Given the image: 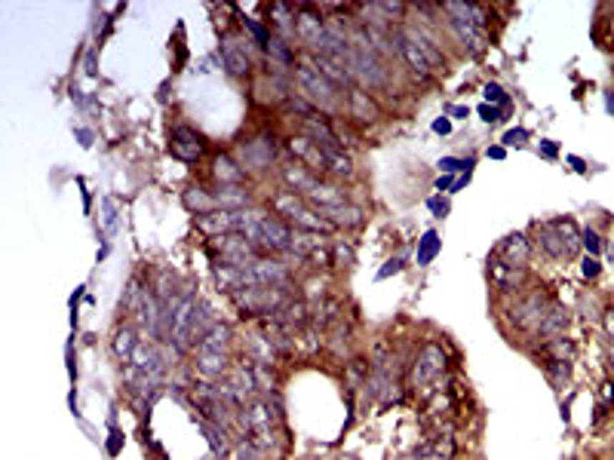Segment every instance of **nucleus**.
I'll return each instance as SVG.
<instances>
[{
    "instance_id": "a211bd4d",
    "label": "nucleus",
    "mask_w": 614,
    "mask_h": 460,
    "mask_svg": "<svg viewBox=\"0 0 614 460\" xmlns=\"http://www.w3.org/2000/svg\"><path fill=\"white\" fill-rule=\"evenodd\" d=\"M231 325H224V322H215L212 329L206 332L197 341V350H212V353H228V347H231Z\"/></svg>"
},
{
    "instance_id": "a18cd8bd",
    "label": "nucleus",
    "mask_w": 614,
    "mask_h": 460,
    "mask_svg": "<svg viewBox=\"0 0 614 460\" xmlns=\"http://www.w3.org/2000/svg\"><path fill=\"white\" fill-rule=\"evenodd\" d=\"M544 157H556V145L553 141H544Z\"/></svg>"
},
{
    "instance_id": "a878e982",
    "label": "nucleus",
    "mask_w": 614,
    "mask_h": 460,
    "mask_svg": "<svg viewBox=\"0 0 614 460\" xmlns=\"http://www.w3.org/2000/svg\"><path fill=\"white\" fill-rule=\"evenodd\" d=\"M565 322H568L565 310H559V307H553V310L544 316V322L538 325V332H540V337H547V341H553V334H559L562 329H565Z\"/></svg>"
},
{
    "instance_id": "aec40b11",
    "label": "nucleus",
    "mask_w": 614,
    "mask_h": 460,
    "mask_svg": "<svg viewBox=\"0 0 614 460\" xmlns=\"http://www.w3.org/2000/svg\"><path fill=\"white\" fill-rule=\"evenodd\" d=\"M184 206H188L193 215H209V212H215L218 206H215V197H212V190H203V188H188L184 190Z\"/></svg>"
},
{
    "instance_id": "72a5a7b5",
    "label": "nucleus",
    "mask_w": 614,
    "mask_h": 460,
    "mask_svg": "<svg viewBox=\"0 0 614 460\" xmlns=\"http://www.w3.org/2000/svg\"><path fill=\"white\" fill-rule=\"evenodd\" d=\"M403 267H406L403 258H391L381 270H378V280H387V276H393V273H403Z\"/></svg>"
},
{
    "instance_id": "f704fd0d",
    "label": "nucleus",
    "mask_w": 614,
    "mask_h": 460,
    "mask_svg": "<svg viewBox=\"0 0 614 460\" xmlns=\"http://www.w3.org/2000/svg\"><path fill=\"white\" fill-rule=\"evenodd\" d=\"M479 114H483V120H485V123H500V120H504V108L483 105V108H479Z\"/></svg>"
},
{
    "instance_id": "e433bc0d",
    "label": "nucleus",
    "mask_w": 614,
    "mask_h": 460,
    "mask_svg": "<svg viewBox=\"0 0 614 460\" xmlns=\"http://www.w3.org/2000/svg\"><path fill=\"white\" fill-rule=\"evenodd\" d=\"M120 448H123V433H120V429H111V436H108V454H120Z\"/></svg>"
},
{
    "instance_id": "1a4fd4ad",
    "label": "nucleus",
    "mask_w": 614,
    "mask_h": 460,
    "mask_svg": "<svg viewBox=\"0 0 614 460\" xmlns=\"http://www.w3.org/2000/svg\"><path fill=\"white\" fill-rule=\"evenodd\" d=\"M488 276H491V282H495L500 292H516L522 285V280H525V267H513V264L500 261L495 255V258L488 261Z\"/></svg>"
},
{
    "instance_id": "39448f33",
    "label": "nucleus",
    "mask_w": 614,
    "mask_h": 460,
    "mask_svg": "<svg viewBox=\"0 0 614 460\" xmlns=\"http://www.w3.org/2000/svg\"><path fill=\"white\" fill-rule=\"evenodd\" d=\"M351 74L363 77L368 86L384 83V68L378 65V58H375V53H372V46L368 44H360V46L351 49Z\"/></svg>"
},
{
    "instance_id": "423d86ee",
    "label": "nucleus",
    "mask_w": 614,
    "mask_h": 460,
    "mask_svg": "<svg viewBox=\"0 0 614 460\" xmlns=\"http://www.w3.org/2000/svg\"><path fill=\"white\" fill-rule=\"evenodd\" d=\"M446 13L452 16V25L458 28V34H460V40L473 49V53H479V49L485 46V31L483 28H476L473 22H470V16H467V4H446Z\"/></svg>"
},
{
    "instance_id": "58836bf2",
    "label": "nucleus",
    "mask_w": 614,
    "mask_h": 460,
    "mask_svg": "<svg viewBox=\"0 0 614 460\" xmlns=\"http://www.w3.org/2000/svg\"><path fill=\"white\" fill-rule=\"evenodd\" d=\"M583 245H587V249H590V255H599V249H602V242H599V237H596V233H593V230H587V233H583Z\"/></svg>"
},
{
    "instance_id": "b1692460",
    "label": "nucleus",
    "mask_w": 614,
    "mask_h": 460,
    "mask_svg": "<svg viewBox=\"0 0 614 460\" xmlns=\"http://www.w3.org/2000/svg\"><path fill=\"white\" fill-rule=\"evenodd\" d=\"M323 215L335 224V228H356V224L363 221V212L356 209V206H351V203H344V206H335V209H326Z\"/></svg>"
},
{
    "instance_id": "79ce46f5",
    "label": "nucleus",
    "mask_w": 614,
    "mask_h": 460,
    "mask_svg": "<svg viewBox=\"0 0 614 460\" xmlns=\"http://www.w3.org/2000/svg\"><path fill=\"white\" fill-rule=\"evenodd\" d=\"M448 188H455V178H448V175H443L436 181V190H448Z\"/></svg>"
},
{
    "instance_id": "c756f323",
    "label": "nucleus",
    "mask_w": 614,
    "mask_h": 460,
    "mask_svg": "<svg viewBox=\"0 0 614 460\" xmlns=\"http://www.w3.org/2000/svg\"><path fill=\"white\" fill-rule=\"evenodd\" d=\"M476 163L473 160H458V157H443L439 160V169L443 172H467L470 175V169H473Z\"/></svg>"
},
{
    "instance_id": "0eeeda50",
    "label": "nucleus",
    "mask_w": 614,
    "mask_h": 460,
    "mask_svg": "<svg viewBox=\"0 0 614 460\" xmlns=\"http://www.w3.org/2000/svg\"><path fill=\"white\" fill-rule=\"evenodd\" d=\"M203 138L193 132L191 126H178V129H172V138H169V150L176 153L178 160H184V163H193V160H200V153H203Z\"/></svg>"
},
{
    "instance_id": "412c9836",
    "label": "nucleus",
    "mask_w": 614,
    "mask_h": 460,
    "mask_svg": "<svg viewBox=\"0 0 614 460\" xmlns=\"http://www.w3.org/2000/svg\"><path fill=\"white\" fill-rule=\"evenodd\" d=\"M323 153H326V172H332V175H351L353 166H351V157L341 150V145H320Z\"/></svg>"
},
{
    "instance_id": "ddd939ff",
    "label": "nucleus",
    "mask_w": 614,
    "mask_h": 460,
    "mask_svg": "<svg viewBox=\"0 0 614 460\" xmlns=\"http://www.w3.org/2000/svg\"><path fill=\"white\" fill-rule=\"evenodd\" d=\"M212 197H215V206L224 212H243L246 203H249V190L243 184H218L212 190Z\"/></svg>"
},
{
    "instance_id": "ea45409f",
    "label": "nucleus",
    "mask_w": 614,
    "mask_h": 460,
    "mask_svg": "<svg viewBox=\"0 0 614 460\" xmlns=\"http://www.w3.org/2000/svg\"><path fill=\"white\" fill-rule=\"evenodd\" d=\"M580 270H583V276H587V280H593V276H599V261H596V258H587Z\"/></svg>"
},
{
    "instance_id": "cd10ccee",
    "label": "nucleus",
    "mask_w": 614,
    "mask_h": 460,
    "mask_svg": "<svg viewBox=\"0 0 614 460\" xmlns=\"http://www.w3.org/2000/svg\"><path fill=\"white\" fill-rule=\"evenodd\" d=\"M200 426H203V433H206V439H209V445H212V451L215 454H228V436H224V426H218V424H209V421H200Z\"/></svg>"
},
{
    "instance_id": "4be33fe9",
    "label": "nucleus",
    "mask_w": 614,
    "mask_h": 460,
    "mask_svg": "<svg viewBox=\"0 0 614 460\" xmlns=\"http://www.w3.org/2000/svg\"><path fill=\"white\" fill-rule=\"evenodd\" d=\"M212 175L218 178L221 184H240L243 175H246V169L237 166L228 153H221V157H215V163H212Z\"/></svg>"
},
{
    "instance_id": "5701e85b",
    "label": "nucleus",
    "mask_w": 614,
    "mask_h": 460,
    "mask_svg": "<svg viewBox=\"0 0 614 460\" xmlns=\"http://www.w3.org/2000/svg\"><path fill=\"white\" fill-rule=\"evenodd\" d=\"M311 200L320 206V212H326V209H335V206H344V190H338L335 184H316L313 188V193H311Z\"/></svg>"
},
{
    "instance_id": "f8f14e48",
    "label": "nucleus",
    "mask_w": 614,
    "mask_h": 460,
    "mask_svg": "<svg viewBox=\"0 0 614 460\" xmlns=\"http://www.w3.org/2000/svg\"><path fill=\"white\" fill-rule=\"evenodd\" d=\"M295 34H298L304 44H311L313 49L320 46V40L326 37V25H323V16H316L313 9H301L298 16H295Z\"/></svg>"
},
{
    "instance_id": "7ed1b4c3",
    "label": "nucleus",
    "mask_w": 614,
    "mask_h": 460,
    "mask_svg": "<svg viewBox=\"0 0 614 460\" xmlns=\"http://www.w3.org/2000/svg\"><path fill=\"white\" fill-rule=\"evenodd\" d=\"M295 80H298V86L307 98L313 101V105L320 108H332L338 92H335V83L329 77H323L320 71H316V65H298L295 68Z\"/></svg>"
},
{
    "instance_id": "9b49d317",
    "label": "nucleus",
    "mask_w": 614,
    "mask_h": 460,
    "mask_svg": "<svg viewBox=\"0 0 614 460\" xmlns=\"http://www.w3.org/2000/svg\"><path fill=\"white\" fill-rule=\"evenodd\" d=\"M289 150L295 153V157L301 160V166H307V169H326V153H323V148L316 145L313 138H307V136H295L292 141H289Z\"/></svg>"
},
{
    "instance_id": "bb28decb",
    "label": "nucleus",
    "mask_w": 614,
    "mask_h": 460,
    "mask_svg": "<svg viewBox=\"0 0 614 460\" xmlns=\"http://www.w3.org/2000/svg\"><path fill=\"white\" fill-rule=\"evenodd\" d=\"M439 255V233L436 230H427L421 240H418V264L421 267H427L430 261H433Z\"/></svg>"
},
{
    "instance_id": "a19ab883",
    "label": "nucleus",
    "mask_w": 614,
    "mask_h": 460,
    "mask_svg": "<svg viewBox=\"0 0 614 460\" xmlns=\"http://www.w3.org/2000/svg\"><path fill=\"white\" fill-rule=\"evenodd\" d=\"M433 132H439V136H448V132H452V123H448L446 117L436 120V123H433Z\"/></svg>"
},
{
    "instance_id": "2eb2a0df",
    "label": "nucleus",
    "mask_w": 614,
    "mask_h": 460,
    "mask_svg": "<svg viewBox=\"0 0 614 460\" xmlns=\"http://www.w3.org/2000/svg\"><path fill=\"white\" fill-rule=\"evenodd\" d=\"M273 160V141L255 138L243 145V169H268Z\"/></svg>"
},
{
    "instance_id": "dca6fc26",
    "label": "nucleus",
    "mask_w": 614,
    "mask_h": 460,
    "mask_svg": "<svg viewBox=\"0 0 614 460\" xmlns=\"http://www.w3.org/2000/svg\"><path fill=\"white\" fill-rule=\"evenodd\" d=\"M498 258L513 264V267H525V261L531 258V245H528V240L522 237V233H513V237H507L504 242L498 245Z\"/></svg>"
},
{
    "instance_id": "c9c22d12",
    "label": "nucleus",
    "mask_w": 614,
    "mask_h": 460,
    "mask_svg": "<svg viewBox=\"0 0 614 460\" xmlns=\"http://www.w3.org/2000/svg\"><path fill=\"white\" fill-rule=\"evenodd\" d=\"M427 206H430V212H433L436 218H446V215H448V203H446V200H439V197H430V200H427Z\"/></svg>"
},
{
    "instance_id": "9d476101",
    "label": "nucleus",
    "mask_w": 614,
    "mask_h": 460,
    "mask_svg": "<svg viewBox=\"0 0 614 460\" xmlns=\"http://www.w3.org/2000/svg\"><path fill=\"white\" fill-rule=\"evenodd\" d=\"M280 175H283L286 184H289V190L298 193V197H301V193H304V197H311L313 188L320 184L313 172L307 169V166H301V163H286V166L280 169Z\"/></svg>"
},
{
    "instance_id": "f03ea898",
    "label": "nucleus",
    "mask_w": 614,
    "mask_h": 460,
    "mask_svg": "<svg viewBox=\"0 0 614 460\" xmlns=\"http://www.w3.org/2000/svg\"><path fill=\"white\" fill-rule=\"evenodd\" d=\"M286 282L283 285H255V289H243L233 295V301L243 310V316H264V313H276L280 307L289 301L286 298Z\"/></svg>"
},
{
    "instance_id": "c03bdc74",
    "label": "nucleus",
    "mask_w": 614,
    "mask_h": 460,
    "mask_svg": "<svg viewBox=\"0 0 614 460\" xmlns=\"http://www.w3.org/2000/svg\"><path fill=\"white\" fill-rule=\"evenodd\" d=\"M504 153H507L504 148H488V157L491 160H504Z\"/></svg>"
},
{
    "instance_id": "37998d69",
    "label": "nucleus",
    "mask_w": 614,
    "mask_h": 460,
    "mask_svg": "<svg viewBox=\"0 0 614 460\" xmlns=\"http://www.w3.org/2000/svg\"><path fill=\"white\" fill-rule=\"evenodd\" d=\"M467 114H470V111H467L464 105H455V108H452V117H458V120H464Z\"/></svg>"
},
{
    "instance_id": "2f4dec72",
    "label": "nucleus",
    "mask_w": 614,
    "mask_h": 460,
    "mask_svg": "<svg viewBox=\"0 0 614 460\" xmlns=\"http://www.w3.org/2000/svg\"><path fill=\"white\" fill-rule=\"evenodd\" d=\"M483 92H485V98H488V101H495V108H504V111L510 108V98L504 96V89H500L498 83H485V89H483Z\"/></svg>"
},
{
    "instance_id": "4468645a",
    "label": "nucleus",
    "mask_w": 614,
    "mask_h": 460,
    "mask_svg": "<svg viewBox=\"0 0 614 460\" xmlns=\"http://www.w3.org/2000/svg\"><path fill=\"white\" fill-rule=\"evenodd\" d=\"M221 61H224V68H228L231 74H237V77H246L252 71V61H249V56H246V46H240V40H233V37H228L221 44Z\"/></svg>"
},
{
    "instance_id": "20e7f679",
    "label": "nucleus",
    "mask_w": 614,
    "mask_h": 460,
    "mask_svg": "<svg viewBox=\"0 0 614 460\" xmlns=\"http://www.w3.org/2000/svg\"><path fill=\"white\" fill-rule=\"evenodd\" d=\"M443 372H446L443 347L439 344H424L421 353H418V359H415V368H412V381L415 384H430V381H436Z\"/></svg>"
},
{
    "instance_id": "7c9ffc66",
    "label": "nucleus",
    "mask_w": 614,
    "mask_h": 460,
    "mask_svg": "<svg viewBox=\"0 0 614 460\" xmlns=\"http://www.w3.org/2000/svg\"><path fill=\"white\" fill-rule=\"evenodd\" d=\"M332 264H338V267H347V264H353V249L351 245H344V242H335L332 245Z\"/></svg>"
},
{
    "instance_id": "de8ad7c7",
    "label": "nucleus",
    "mask_w": 614,
    "mask_h": 460,
    "mask_svg": "<svg viewBox=\"0 0 614 460\" xmlns=\"http://www.w3.org/2000/svg\"><path fill=\"white\" fill-rule=\"evenodd\" d=\"M608 108H611V111H614V96H611V98H608Z\"/></svg>"
},
{
    "instance_id": "f257e3e1",
    "label": "nucleus",
    "mask_w": 614,
    "mask_h": 460,
    "mask_svg": "<svg viewBox=\"0 0 614 460\" xmlns=\"http://www.w3.org/2000/svg\"><path fill=\"white\" fill-rule=\"evenodd\" d=\"M246 237L258 245V252H289L295 230H292L289 221L276 218V215H264V218L255 224Z\"/></svg>"
},
{
    "instance_id": "473e14b6",
    "label": "nucleus",
    "mask_w": 614,
    "mask_h": 460,
    "mask_svg": "<svg viewBox=\"0 0 614 460\" xmlns=\"http://www.w3.org/2000/svg\"><path fill=\"white\" fill-rule=\"evenodd\" d=\"M243 22H246V28L252 31V37L258 40V44H261L264 49H268V44H271V34H268V28H264L261 22H255V19H243Z\"/></svg>"
},
{
    "instance_id": "4c0bfd02",
    "label": "nucleus",
    "mask_w": 614,
    "mask_h": 460,
    "mask_svg": "<svg viewBox=\"0 0 614 460\" xmlns=\"http://www.w3.org/2000/svg\"><path fill=\"white\" fill-rule=\"evenodd\" d=\"M525 138H528V132H525V129H510L507 136H504V145H522Z\"/></svg>"
},
{
    "instance_id": "6ab92c4d",
    "label": "nucleus",
    "mask_w": 614,
    "mask_h": 460,
    "mask_svg": "<svg viewBox=\"0 0 614 460\" xmlns=\"http://www.w3.org/2000/svg\"><path fill=\"white\" fill-rule=\"evenodd\" d=\"M351 114H353L356 120H363V123H372V120L381 117V111H378V105H375L372 98H368V92L351 89Z\"/></svg>"
},
{
    "instance_id": "f3484780",
    "label": "nucleus",
    "mask_w": 614,
    "mask_h": 460,
    "mask_svg": "<svg viewBox=\"0 0 614 460\" xmlns=\"http://www.w3.org/2000/svg\"><path fill=\"white\" fill-rule=\"evenodd\" d=\"M228 372V353H212V350H197V374L203 381H218Z\"/></svg>"
},
{
    "instance_id": "c85d7f7f",
    "label": "nucleus",
    "mask_w": 614,
    "mask_h": 460,
    "mask_svg": "<svg viewBox=\"0 0 614 460\" xmlns=\"http://www.w3.org/2000/svg\"><path fill=\"white\" fill-rule=\"evenodd\" d=\"M268 56L273 58V61H280V65H286L289 68L292 65V49H289V44L286 40H280V37H271V44H268Z\"/></svg>"
},
{
    "instance_id": "6e6552de",
    "label": "nucleus",
    "mask_w": 614,
    "mask_h": 460,
    "mask_svg": "<svg viewBox=\"0 0 614 460\" xmlns=\"http://www.w3.org/2000/svg\"><path fill=\"white\" fill-rule=\"evenodd\" d=\"M393 44H396V49H399V56L408 61V68H412L421 80H427V77H430V61H427V56L421 53V46H418L415 40H412V34H408V31H396V34H393Z\"/></svg>"
},
{
    "instance_id": "393cba45",
    "label": "nucleus",
    "mask_w": 614,
    "mask_h": 460,
    "mask_svg": "<svg viewBox=\"0 0 614 460\" xmlns=\"http://www.w3.org/2000/svg\"><path fill=\"white\" fill-rule=\"evenodd\" d=\"M141 341L136 337V332L129 329V325H123V329H117L114 332V353L120 356L123 362H129L132 359V353H136V347H139Z\"/></svg>"
},
{
    "instance_id": "49530a36",
    "label": "nucleus",
    "mask_w": 614,
    "mask_h": 460,
    "mask_svg": "<svg viewBox=\"0 0 614 460\" xmlns=\"http://www.w3.org/2000/svg\"><path fill=\"white\" fill-rule=\"evenodd\" d=\"M421 460H446L443 454H430V457H421Z\"/></svg>"
}]
</instances>
